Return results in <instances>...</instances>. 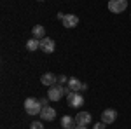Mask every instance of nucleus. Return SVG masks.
Here are the masks:
<instances>
[{"label":"nucleus","instance_id":"nucleus-1","mask_svg":"<svg viewBox=\"0 0 131 129\" xmlns=\"http://www.w3.org/2000/svg\"><path fill=\"white\" fill-rule=\"evenodd\" d=\"M40 110H42L40 99H37V98H26L25 99V112L28 115H37V113H40Z\"/></svg>","mask_w":131,"mask_h":129},{"label":"nucleus","instance_id":"nucleus-12","mask_svg":"<svg viewBox=\"0 0 131 129\" xmlns=\"http://www.w3.org/2000/svg\"><path fill=\"white\" fill-rule=\"evenodd\" d=\"M61 127L63 129H75L77 127V122H75V117H70V115H65L61 119Z\"/></svg>","mask_w":131,"mask_h":129},{"label":"nucleus","instance_id":"nucleus-3","mask_svg":"<svg viewBox=\"0 0 131 129\" xmlns=\"http://www.w3.org/2000/svg\"><path fill=\"white\" fill-rule=\"evenodd\" d=\"M128 9V0H108V10L112 14H121Z\"/></svg>","mask_w":131,"mask_h":129},{"label":"nucleus","instance_id":"nucleus-2","mask_svg":"<svg viewBox=\"0 0 131 129\" xmlns=\"http://www.w3.org/2000/svg\"><path fill=\"white\" fill-rule=\"evenodd\" d=\"M65 94H67V87H65V86H61V84L51 86L49 91H47V98H49L51 101H60Z\"/></svg>","mask_w":131,"mask_h":129},{"label":"nucleus","instance_id":"nucleus-5","mask_svg":"<svg viewBox=\"0 0 131 129\" xmlns=\"http://www.w3.org/2000/svg\"><path fill=\"white\" fill-rule=\"evenodd\" d=\"M56 49V44H54V40L49 39V37H44L40 40V51H44L46 54H51V52H54Z\"/></svg>","mask_w":131,"mask_h":129},{"label":"nucleus","instance_id":"nucleus-13","mask_svg":"<svg viewBox=\"0 0 131 129\" xmlns=\"http://www.w3.org/2000/svg\"><path fill=\"white\" fill-rule=\"evenodd\" d=\"M31 35H33V39L42 40L44 37H46V28H44L42 25H35V26L31 28Z\"/></svg>","mask_w":131,"mask_h":129},{"label":"nucleus","instance_id":"nucleus-17","mask_svg":"<svg viewBox=\"0 0 131 129\" xmlns=\"http://www.w3.org/2000/svg\"><path fill=\"white\" fill-rule=\"evenodd\" d=\"M105 126H107L105 122H96V124L93 126V129H105Z\"/></svg>","mask_w":131,"mask_h":129},{"label":"nucleus","instance_id":"nucleus-14","mask_svg":"<svg viewBox=\"0 0 131 129\" xmlns=\"http://www.w3.org/2000/svg\"><path fill=\"white\" fill-rule=\"evenodd\" d=\"M26 49H28V51L40 49V40H39V39H30L28 42H26Z\"/></svg>","mask_w":131,"mask_h":129},{"label":"nucleus","instance_id":"nucleus-21","mask_svg":"<svg viewBox=\"0 0 131 129\" xmlns=\"http://www.w3.org/2000/svg\"><path fill=\"white\" fill-rule=\"evenodd\" d=\"M39 2H44V0H39Z\"/></svg>","mask_w":131,"mask_h":129},{"label":"nucleus","instance_id":"nucleus-7","mask_svg":"<svg viewBox=\"0 0 131 129\" xmlns=\"http://www.w3.org/2000/svg\"><path fill=\"white\" fill-rule=\"evenodd\" d=\"M68 89L70 91H73V92H79V91H84V89H88V86L86 84H82L79 79H75V77H70L68 79Z\"/></svg>","mask_w":131,"mask_h":129},{"label":"nucleus","instance_id":"nucleus-10","mask_svg":"<svg viewBox=\"0 0 131 129\" xmlns=\"http://www.w3.org/2000/svg\"><path fill=\"white\" fill-rule=\"evenodd\" d=\"M40 82L44 84V86H47V87H51V86H56V82H58V77L54 75V73H51V72H47V73H44L40 77Z\"/></svg>","mask_w":131,"mask_h":129},{"label":"nucleus","instance_id":"nucleus-9","mask_svg":"<svg viewBox=\"0 0 131 129\" xmlns=\"http://www.w3.org/2000/svg\"><path fill=\"white\" fill-rule=\"evenodd\" d=\"M39 115H40L42 120H54L56 119V110L52 108V107H42Z\"/></svg>","mask_w":131,"mask_h":129},{"label":"nucleus","instance_id":"nucleus-18","mask_svg":"<svg viewBox=\"0 0 131 129\" xmlns=\"http://www.w3.org/2000/svg\"><path fill=\"white\" fill-rule=\"evenodd\" d=\"M40 103H42V107H47V103H49V98H44V99H40Z\"/></svg>","mask_w":131,"mask_h":129},{"label":"nucleus","instance_id":"nucleus-11","mask_svg":"<svg viewBox=\"0 0 131 129\" xmlns=\"http://www.w3.org/2000/svg\"><path fill=\"white\" fill-rule=\"evenodd\" d=\"M77 25H79V18L75 14H67L63 18V26L65 28H75Z\"/></svg>","mask_w":131,"mask_h":129},{"label":"nucleus","instance_id":"nucleus-16","mask_svg":"<svg viewBox=\"0 0 131 129\" xmlns=\"http://www.w3.org/2000/svg\"><path fill=\"white\" fill-rule=\"evenodd\" d=\"M58 82H60V84H68V79H67V75H60V77H58Z\"/></svg>","mask_w":131,"mask_h":129},{"label":"nucleus","instance_id":"nucleus-15","mask_svg":"<svg viewBox=\"0 0 131 129\" xmlns=\"http://www.w3.org/2000/svg\"><path fill=\"white\" fill-rule=\"evenodd\" d=\"M30 129H44V126H42L40 120H33L30 124Z\"/></svg>","mask_w":131,"mask_h":129},{"label":"nucleus","instance_id":"nucleus-19","mask_svg":"<svg viewBox=\"0 0 131 129\" xmlns=\"http://www.w3.org/2000/svg\"><path fill=\"white\" fill-rule=\"evenodd\" d=\"M63 18H65V14H63V12H58V19L63 21Z\"/></svg>","mask_w":131,"mask_h":129},{"label":"nucleus","instance_id":"nucleus-8","mask_svg":"<svg viewBox=\"0 0 131 129\" xmlns=\"http://www.w3.org/2000/svg\"><path fill=\"white\" fill-rule=\"evenodd\" d=\"M117 119V112L114 108H107L101 112V122H105V124H112V122H115Z\"/></svg>","mask_w":131,"mask_h":129},{"label":"nucleus","instance_id":"nucleus-20","mask_svg":"<svg viewBox=\"0 0 131 129\" xmlns=\"http://www.w3.org/2000/svg\"><path fill=\"white\" fill-rule=\"evenodd\" d=\"M75 129H88V127H86V126H77Z\"/></svg>","mask_w":131,"mask_h":129},{"label":"nucleus","instance_id":"nucleus-6","mask_svg":"<svg viewBox=\"0 0 131 129\" xmlns=\"http://www.w3.org/2000/svg\"><path fill=\"white\" fill-rule=\"evenodd\" d=\"M91 120H93V117H91L89 112H79L77 115H75V122H77V126H89Z\"/></svg>","mask_w":131,"mask_h":129},{"label":"nucleus","instance_id":"nucleus-4","mask_svg":"<svg viewBox=\"0 0 131 129\" xmlns=\"http://www.w3.org/2000/svg\"><path fill=\"white\" fill-rule=\"evenodd\" d=\"M67 99H68V105H70L72 108H79V107L84 105V98H82V94L73 92V91H70V92L67 94Z\"/></svg>","mask_w":131,"mask_h":129}]
</instances>
